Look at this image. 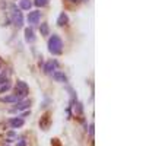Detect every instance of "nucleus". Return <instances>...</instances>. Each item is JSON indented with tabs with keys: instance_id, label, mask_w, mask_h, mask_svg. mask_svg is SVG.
<instances>
[{
	"instance_id": "obj_1",
	"label": "nucleus",
	"mask_w": 146,
	"mask_h": 146,
	"mask_svg": "<svg viewBox=\"0 0 146 146\" xmlns=\"http://www.w3.org/2000/svg\"><path fill=\"white\" fill-rule=\"evenodd\" d=\"M48 51H50L53 56H60L63 51V41L58 35L53 34L48 40Z\"/></svg>"
},
{
	"instance_id": "obj_2",
	"label": "nucleus",
	"mask_w": 146,
	"mask_h": 146,
	"mask_svg": "<svg viewBox=\"0 0 146 146\" xmlns=\"http://www.w3.org/2000/svg\"><path fill=\"white\" fill-rule=\"evenodd\" d=\"M10 21L16 28H22L23 27V13L22 10L18 7V5H10Z\"/></svg>"
},
{
	"instance_id": "obj_3",
	"label": "nucleus",
	"mask_w": 146,
	"mask_h": 146,
	"mask_svg": "<svg viewBox=\"0 0 146 146\" xmlns=\"http://www.w3.org/2000/svg\"><path fill=\"white\" fill-rule=\"evenodd\" d=\"M32 105V101L31 100H21L18 101L16 104H13L10 107L9 113L10 114H15V113H19V111H27V110H29V107Z\"/></svg>"
},
{
	"instance_id": "obj_4",
	"label": "nucleus",
	"mask_w": 146,
	"mask_h": 146,
	"mask_svg": "<svg viewBox=\"0 0 146 146\" xmlns=\"http://www.w3.org/2000/svg\"><path fill=\"white\" fill-rule=\"evenodd\" d=\"M28 92H29L28 85L23 82V80H18L16 85H15V94H13V95H16L19 100H23V98L28 95Z\"/></svg>"
},
{
	"instance_id": "obj_5",
	"label": "nucleus",
	"mask_w": 146,
	"mask_h": 146,
	"mask_svg": "<svg viewBox=\"0 0 146 146\" xmlns=\"http://www.w3.org/2000/svg\"><path fill=\"white\" fill-rule=\"evenodd\" d=\"M57 67H58L57 60H47V63L44 64V72L48 73V75H53V73L57 70Z\"/></svg>"
},
{
	"instance_id": "obj_6",
	"label": "nucleus",
	"mask_w": 146,
	"mask_h": 146,
	"mask_svg": "<svg viewBox=\"0 0 146 146\" xmlns=\"http://www.w3.org/2000/svg\"><path fill=\"white\" fill-rule=\"evenodd\" d=\"M7 124H9L10 129H19V127H22L23 124H25V121H23V118H21V117H13V118L7 120Z\"/></svg>"
},
{
	"instance_id": "obj_7",
	"label": "nucleus",
	"mask_w": 146,
	"mask_h": 146,
	"mask_svg": "<svg viewBox=\"0 0 146 146\" xmlns=\"http://www.w3.org/2000/svg\"><path fill=\"white\" fill-rule=\"evenodd\" d=\"M40 18H41V12L40 10H32L29 12V15H28V22L31 23V25H36V23L40 22Z\"/></svg>"
},
{
	"instance_id": "obj_8",
	"label": "nucleus",
	"mask_w": 146,
	"mask_h": 146,
	"mask_svg": "<svg viewBox=\"0 0 146 146\" xmlns=\"http://www.w3.org/2000/svg\"><path fill=\"white\" fill-rule=\"evenodd\" d=\"M18 101H21L19 98L16 95H6V96H2V98H0V102H5V104H16Z\"/></svg>"
},
{
	"instance_id": "obj_9",
	"label": "nucleus",
	"mask_w": 146,
	"mask_h": 146,
	"mask_svg": "<svg viewBox=\"0 0 146 146\" xmlns=\"http://www.w3.org/2000/svg\"><path fill=\"white\" fill-rule=\"evenodd\" d=\"M53 78H54L56 82H60V83H66V82H67L66 75H64L63 72H58V70H56V72L53 73Z\"/></svg>"
},
{
	"instance_id": "obj_10",
	"label": "nucleus",
	"mask_w": 146,
	"mask_h": 146,
	"mask_svg": "<svg viewBox=\"0 0 146 146\" xmlns=\"http://www.w3.org/2000/svg\"><path fill=\"white\" fill-rule=\"evenodd\" d=\"M67 22H69L67 13H66V12H62V13H60V16H58V19H57V25H58V27H66Z\"/></svg>"
},
{
	"instance_id": "obj_11",
	"label": "nucleus",
	"mask_w": 146,
	"mask_h": 146,
	"mask_svg": "<svg viewBox=\"0 0 146 146\" xmlns=\"http://www.w3.org/2000/svg\"><path fill=\"white\" fill-rule=\"evenodd\" d=\"M25 40L28 42H34L35 41V32L32 28H25Z\"/></svg>"
},
{
	"instance_id": "obj_12",
	"label": "nucleus",
	"mask_w": 146,
	"mask_h": 146,
	"mask_svg": "<svg viewBox=\"0 0 146 146\" xmlns=\"http://www.w3.org/2000/svg\"><path fill=\"white\" fill-rule=\"evenodd\" d=\"M18 7H19L21 10H29V9L32 7V2H31V0H19Z\"/></svg>"
},
{
	"instance_id": "obj_13",
	"label": "nucleus",
	"mask_w": 146,
	"mask_h": 146,
	"mask_svg": "<svg viewBox=\"0 0 146 146\" xmlns=\"http://www.w3.org/2000/svg\"><path fill=\"white\" fill-rule=\"evenodd\" d=\"M10 88H12V85H10V82H9V80L2 82V83H0V94H6V92H9V91H10Z\"/></svg>"
},
{
	"instance_id": "obj_14",
	"label": "nucleus",
	"mask_w": 146,
	"mask_h": 146,
	"mask_svg": "<svg viewBox=\"0 0 146 146\" xmlns=\"http://www.w3.org/2000/svg\"><path fill=\"white\" fill-rule=\"evenodd\" d=\"M6 137H7V142H12V140H15V139L18 137V135H16V131L12 129V130H9V131L6 133Z\"/></svg>"
},
{
	"instance_id": "obj_15",
	"label": "nucleus",
	"mask_w": 146,
	"mask_h": 146,
	"mask_svg": "<svg viewBox=\"0 0 146 146\" xmlns=\"http://www.w3.org/2000/svg\"><path fill=\"white\" fill-rule=\"evenodd\" d=\"M40 29H41V35H44V36H47V35H48V32H50V28H48L47 23H41Z\"/></svg>"
},
{
	"instance_id": "obj_16",
	"label": "nucleus",
	"mask_w": 146,
	"mask_h": 146,
	"mask_svg": "<svg viewBox=\"0 0 146 146\" xmlns=\"http://www.w3.org/2000/svg\"><path fill=\"white\" fill-rule=\"evenodd\" d=\"M47 2H48V0H34V5L36 7H44L47 5Z\"/></svg>"
},
{
	"instance_id": "obj_17",
	"label": "nucleus",
	"mask_w": 146,
	"mask_h": 146,
	"mask_svg": "<svg viewBox=\"0 0 146 146\" xmlns=\"http://www.w3.org/2000/svg\"><path fill=\"white\" fill-rule=\"evenodd\" d=\"M73 107H76V113H78L79 115H80V114H83V105H82L80 102H76Z\"/></svg>"
},
{
	"instance_id": "obj_18",
	"label": "nucleus",
	"mask_w": 146,
	"mask_h": 146,
	"mask_svg": "<svg viewBox=\"0 0 146 146\" xmlns=\"http://www.w3.org/2000/svg\"><path fill=\"white\" fill-rule=\"evenodd\" d=\"M27 145H28L27 139H19V140H18V145H16V146H27Z\"/></svg>"
},
{
	"instance_id": "obj_19",
	"label": "nucleus",
	"mask_w": 146,
	"mask_h": 146,
	"mask_svg": "<svg viewBox=\"0 0 146 146\" xmlns=\"http://www.w3.org/2000/svg\"><path fill=\"white\" fill-rule=\"evenodd\" d=\"M88 133H89V136H91V137L94 136V123H91V126H89V130H88Z\"/></svg>"
},
{
	"instance_id": "obj_20",
	"label": "nucleus",
	"mask_w": 146,
	"mask_h": 146,
	"mask_svg": "<svg viewBox=\"0 0 146 146\" xmlns=\"http://www.w3.org/2000/svg\"><path fill=\"white\" fill-rule=\"evenodd\" d=\"M69 2H72V3H78L79 0H69Z\"/></svg>"
},
{
	"instance_id": "obj_21",
	"label": "nucleus",
	"mask_w": 146,
	"mask_h": 146,
	"mask_svg": "<svg viewBox=\"0 0 146 146\" xmlns=\"http://www.w3.org/2000/svg\"><path fill=\"white\" fill-rule=\"evenodd\" d=\"M0 69H2V60H0Z\"/></svg>"
},
{
	"instance_id": "obj_22",
	"label": "nucleus",
	"mask_w": 146,
	"mask_h": 146,
	"mask_svg": "<svg viewBox=\"0 0 146 146\" xmlns=\"http://www.w3.org/2000/svg\"><path fill=\"white\" fill-rule=\"evenodd\" d=\"M83 2H88V0H83Z\"/></svg>"
}]
</instances>
